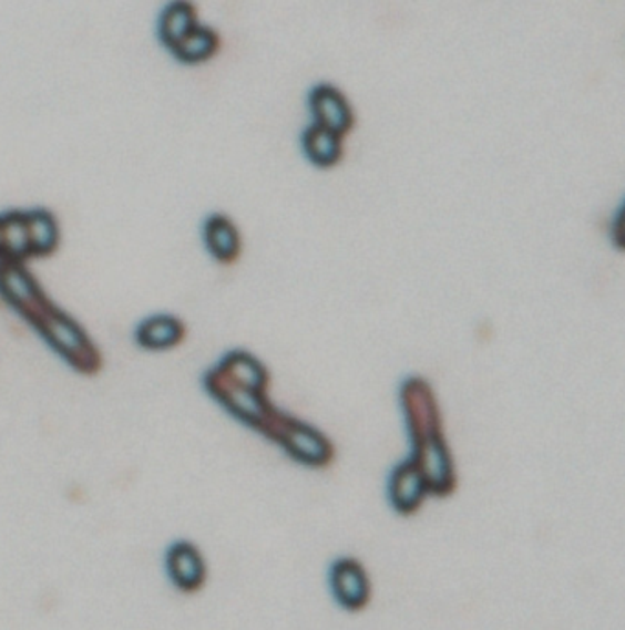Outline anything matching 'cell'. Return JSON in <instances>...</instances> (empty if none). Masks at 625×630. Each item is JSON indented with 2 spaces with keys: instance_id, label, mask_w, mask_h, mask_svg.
I'll return each mask as SVG.
<instances>
[{
  "instance_id": "obj_3",
  "label": "cell",
  "mask_w": 625,
  "mask_h": 630,
  "mask_svg": "<svg viewBox=\"0 0 625 630\" xmlns=\"http://www.w3.org/2000/svg\"><path fill=\"white\" fill-rule=\"evenodd\" d=\"M24 318L30 319L35 329L43 334L44 340L81 372H96L101 365L100 352L89 340L85 330L70 319L66 313L52 307L47 297L28 312Z\"/></svg>"
},
{
  "instance_id": "obj_4",
  "label": "cell",
  "mask_w": 625,
  "mask_h": 630,
  "mask_svg": "<svg viewBox=\"0 0 625 630\" xmlns=\"http://www.w3.org/2000/svg\"><path fill=\"white\" fill-rule=\"evenodd\" d=\"M274 444L279 445L296 464L310 469H325L335 462L336 447L332 440L291 414H287Z\"/></svg>"
},
{
  "instance_id": "obj_9",
  "label": "cell",
  "mask_w": 625,
  "mask_h": 630,
  "mask_svg": "<svg viewBox=\"0 0 625 630\" xmlns=\"http://www.w3.org/2000/svg\"><path fill=\"white\" fill-rule=\"evenodd\" d=\"M0 293L11 307H16L22 316L32 312L43 301V291L39 290L32 276L22 268L21 262L0 260Z\"/></svg>"
},
{
  "instance_id": "obj_5",
  "label": "cell",
  "mask_w": 625,
  "mask_h": 630,
  "mask_svg": "<svg viewBox=\"0 0 625 630\" xmlns=\"http://www.w3.org/2000/svg\"><path fill=\"white\" fill-rule=\"evenodd\" d=\"M329 588L339 609L352 614L366 610L371 603V578L355 557H339L330 565Z\"/></svg>"
},
{
  "instance_id": "obj_6",
  "label": "cell",
  "mask_w": 625,
  "mask_h": 630,
  "mask_svg": "<svg viewBox=\"0 0 625 630\" xmlns=\"http://www.w3.org/2000/svg\"><path fill=\"white\" fill-rule=\"evenodd\" d=\"M308 109L314 125L327 128L344 138L355 128L356 116L349 100L338 86L321 83L308 92Z\"/></svg>"
},
{
  "instance_id": "obj_1",
  "label": "cell",
  "mask_w": 625,
  "mask_h": 630,
  "mask_svg": "<svg viewBox=\"0 0 625 630\" xmlns=\"http://www.w3.org/2000/svg\"><path fill=\"white\" fill-rule=\"evenodd\" d=\"M398 396L411 442L409 458L422 473L430 495L437 498L451 497L455 493L459 477L433 388L424 378L411 376L403 380Z\"/></svg>"
},
{
  "instance_id": "obj_8",
  "label": "cell",
  "mask_w": 625,
  "mask_h": 630,
  "mask_svg": "<svg viewBox=\"0 0 625 630\" xmlns=\"http://www.w3.org/2000/svg\"><path fill=\"white\" fill-rule=\"evenodd\" d=\"M165 567L173 585L186 593L196 592L206 582V562L201 551L192 543L181 540L167 550Z\"/></svg>"
},
{
  "instance_id": "obj_15",
  "label": "cell",
  "mask_w": 625,
  "mask_h": 630,
  "mask_svg": "<svg viewBox=\"0 0 625 630\" xmlns=\"http://www.w3.org/2000/svg\"><path fill=\"white\" fill-rule=\"evenodd\" d=\"M27 215L28 237H30V246H32V255L52 254L58 248L59 228L52 213L44 209H33V211L24 213Z\"/></svg>"
},
{
  "instance_id": "obj_2",
  "label": "cell",
  "mask_w": 625,
  "mask_h": 630,
  "mask_svg": "<svg viewBox=\"0 0 625 630\" xmlns=\"http://www.w3.org/2000/svg\"><path fill=\"white\" fill-rule=\"evenodd\" d=\"M206 389L235 420L274 444L281 424L287 419L285 411L271 403L268 389L244 388L224 376L217 366L206 374Z\"/></svg>"
},
{
  "instance_id": "obj_7",
  "label": "cell",
  "mask_w": 625,
  "mask_h": 630,
  "mask_svg": "<svg viewBox=\"0 0 625 630\" xmlns=\"http://www.w3.org/2000/svg\"><path fill=\"white\" fill-rule=\"evenodd\" d=\"M428 495H430L428 484L411 458L392 467L387 481V500L398 515L411 517L417 514Z\"/></svg>"
},
{
  "instance_id": "obj_10",
  "label": "cell",
  "mask_w": 625,
  "mask_h": 630,
  "mask_svg": "<svg viewBox=\"0 0 625 630\" xmlns=\"http://www.w3.org/2000/svg\"><path fill=\"white\" fill-rule=\"evenodd\" d=\"M303 154L319 169H330L344 158V138L319 125H308L301 136Z\"/></svg>"
},
{
  "instance_id": "obj_16",
  "label": "cell",
  "mask_w": 625,
  "mask_h": 630,
  "mask_svg": "<svg viewBox=\"0 0 625 630\" xmlns=\"http://www.w3.org/2000/svg\"><path fill=\"white\" fill-rule=\"evenodd\" d=\"M221 47V39L212 28L196 27L173 52L184 63H202L213 58Z\"/></svg>"
},
{
  "instance_id": "obj_14",
  "label": "cell",
  "mask_w": 625,
  "mask_h": 630,
  "mask_svg": "<svg viewBox=\"0 0 625 630\" xmlns=\"http://www.w3.org/2000/svg\"><path fill=\"white\" fill-rule=\"evenodd\" d=\"M198 27L196 24V10L187 2H175L167 6V10L160 21V33L164 43L175 50L189 33Z\"/></svg>"
},
{
  "instance_id": "obj_13",
  "label": "cell",
  "mask_w": 625,
  "mask_h": 630,
  "mask_svg": "<svg viewBox=\"0 0 625 630\" xmlns=\"http://www.w3.org/2000/svg\"><path fill=\"white\" fill-rule=\"evenodd\" d=\"M186 334L184 324L173 316H154L140 324L136 340L151 350H164L181 343Z\"/></svg>"
},
{
  "instance_id": "obj_12",
  "label": "cell",
  "mask_w": 625,
  "mask_h": 630,
  "mask_svg": "<svg viewBox=\"0 0 625 630\" xmlns=\"http://www.w3.org/2000/svg\"><path fill=\"white\" fill-rule=\"evenodd\" d=\"M2 254L0 257L13 262H22L32 257V246L28 237L27 215L21 211L6 213L0 217Z\"/></svg>"
},
{
  "instance_id": "obj_17",
  "label": "cell",
  "mask_w": 625,
  "mask_h": 630,
  "mask_svg": "<svg viewBox=\"0 0 625 630\" xmlns=\"http://www.w3.org/2000/svg\"><path fill=\"white\" fill-rule=\"evenodd\" d=\"M0 254H2V235H0Z\"/></svg>"
},
{
  "instance_id": "obj_11",
  "label": "cell",
  "mask_w": 625,
  "mask_h": 630,
  "mask_svg": "<svg viewBox=\"0 0 625 630\" xmlns=\"http://www.w3.org/2000/svg\"><path fill=\"white\" fill-rule=\"evenodd\" d=\"M207 249L221 262H234L240 255V235L235 224L224 215H213L204 226Z\"/></svg>"
}]
</instances>
